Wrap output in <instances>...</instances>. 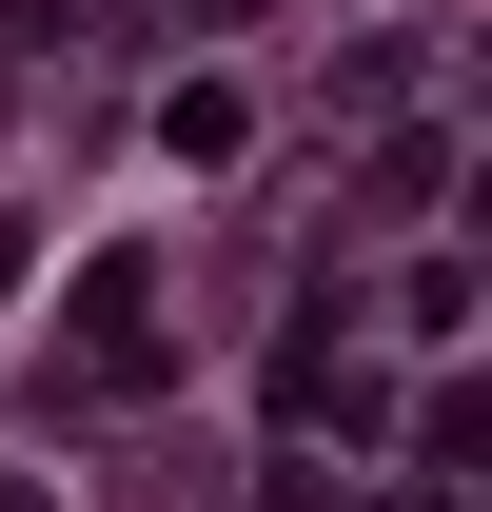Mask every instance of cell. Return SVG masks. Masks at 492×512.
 <instances>
[{
  "instance_id": "obj_1",
  "label": "cell",
  "mask_w": 492,
  "mask_h": 512,
  "mask_svg": "<svg viewBox=\"0 0 492 512\" xmlns=\"http://www.w3.org/2000/svg\"><path fill=\"white\" fill-rule=\"evenodd\" d=\"M158 375H178L158 256H99V276H79V394H158Z\"/></svg>"
},
{
  "instance_id": "obj_2",
  "label": "cell",
  "mask_w": 492,
  "mask_h": 512,
  "mask_svg": "<svg viewBox=\"0 0 492 512\" xmlns=\"http://www.w3.org/2000/svg\"><path fill=\"white\" fill-rule=\"evenodd\" d=\"M237 138H256V119H237V79H197V99H158V158H237Z\"/></svg>"
},
{
  "instance_id": "obj_3",
  "label": "cell",
  "mask_w": 492,
  "mask_h": 512,
  "mask_svg": "<svg viewBox=\"0 0 492 512\" xmlns=\"http://www.w3.org/2000/svg\"><path fill=\"white\" fill-rule=\"evenodd\" d=\"M0 512H40V493H0Z\"/></svg>"
},
{
  "instance_id": "obj_4",
  "label": "cell",
  "mask_w": 492,
  "mask_h": 512,
  "mask_svg": "<svg viewBox=\"0 0 492 512\" xmlns=\"http://www.w3.org/2000/svg\"><path fill=\"white\" fill-rule=\"evenodd\" d=\"M394 512H433V493H394Z\"/></svg>"
}]
</instances>
